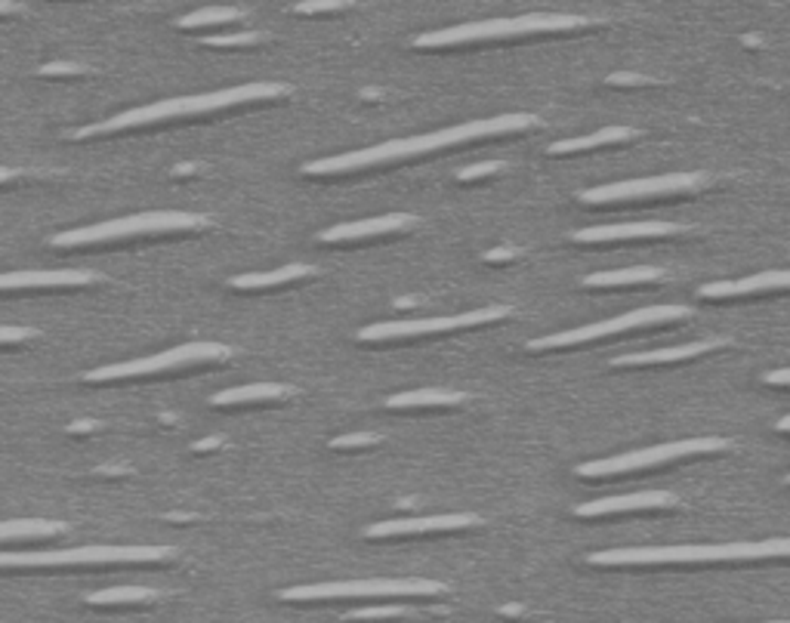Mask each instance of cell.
<instances>
[{
  "label": "cell",
  "mask_w": 790,
  "mask_h": 623,
  "mask_svg": "<svg viewBox=\"0 0 790 623\" xmlns=\"http://www.w3.org/2000/svg\"><path fill=\"white\" fill-rule=\"evenodd\" d=\"M501 614H504V617H523L525 609L523 605H504V609H501Z\"/></svg>",
  "instance_id": "74e56055"
},
{
  "label": "cell",
  "mask_w": 790,
  "mask_h": 623,
  "mask_svg": "<svg viewBox=\"0 0 790 623\" xmlns=\"http://www.w3.org/2000/svg\"><path fill=\"white\" fill-rule=\"evenodd\" d=\"M167 519H170V521H192L194 516H192V513H170Z\"/></svg>",
  "instance_id": "ee69618b"
},
{
  "label": "cell",
  "mask_w": 790,
  "mask_h": 623,
  "mask_svg": "<svg viewBox=\"0 0 790 623\" xmlns=\"http://www.w3.org/2000/svg\"><path fill=\"white\" fill-rule=\"evenodd\" d=\"M636 139V130L633 127H602L597 134L590 136H578V139H562V142H552L550 155L562 158V155H581V151L590 149H605V146H621V142H630Z\"/></svg>",
  "instance_id": "7402d4cb"
},
{
  "label": "cell",
  "mask_w": 790,
  "mask_h": 623,
  "mask_svg": "<svg viewBox=\"0 0 790 623\" xmlns=\"http://www.w3.org/2000/svg\"><path fill=\"white\" fill-rule=\"evenodd\" d=\"M683 225L673 223H630V225H599L575 232L578 244H609V241H649V237H673Z\"/></svg>",
  "instance_id": "ac0fdd59"
},
{
  "label": "cell",
  "mask_w": 790,
  "mask_h": 623,
  "mask_svg": "<svg viewBox=\"0 0 790 623\" xmlns=\"http://www.w3.org/2000/svg\"><path fill=\"white\" fill-rule=\"evenodd\" d=\"M762 559H790V537L762 540V543H719V547H633L593 552L587 562L612 564H716V562H762Z\"/></svg>",
  "instance_id": "3957f363"
},
{
  "label": "cell",
  "mask_w": 790,
  "mask_h": 623,
  "mask_svg": "<svg viewBox=\"0 0 790 623\" xmlns=\"http://www.w3.org/2000/svg\"><path fill=\"white\" fill-rule=\"evenodd\" d=\"M13 179H19V173H15V170H7V167H0V186H3V182H13Z\"/></svg>",
  "instance_id": "60d3db41"
},
{
  "label": "cell",
  "mask_w": 790,
  "mask_h": 623,
  "mask_svg": "<svg viewBox=\"0 0 790 623\" xmlns=\"http://www.w3.org/2000/svg\"><path fill=\"white\" fill-rule=\"evenodd\" d=\"M729 451L726 439H686V442H671V445H655L645 451H630L621 457H609V461L581 463L575 473L581 478H609V475H630L642 473V469H655L664 463H676L683 457H704V454H719Z\"/></svg>",
  "instance_id": "30bf717a"
},
{
  "label": "cell",
  "mask_w": 790,
  "mask_h": 623,
  "mask_svg": "<svg viewBox=\"0 0 790 623\" xmlns=\"http://www.w3.org/2000/svg\"><path fill=\"white\" fill-rule=\"evenodd\" d=\"M213 447H220V439H208V442H198V445H194V451H213Z\"/></svg>",
  "instance_id": "ab89813d"
},
{
  "label": "cell",
  "mask_w": 790,
  "mask_h": 623,
  "mask_svg": "<svg viewBox=\"0 0 790 623\" xmlns=\"http://www.w3.org/2000/svg\"><path fill=\"white\" fill-rule=\"evenodd\" d=\"M531 127H537V118L535 115H525V112L488 120H470V124H461V127H445V130H433V134L389 139V142L373 146V149L330 155V158H322V161L303 163L299 173L313 179L356 177V173H368V170H380V167H392V163L418 161V158L439 155V151L454 149V146H470V142H482V139L525 134Z\"/></svg>",
  "instance_id": "6da1fadb"
},
{
  "label": "cell",
  "mask_w": 790,
  "mask_h": 623,
  "mask_svg": "<svg viewBox=\"0 0 790 623\" xmlns=\"http://www.w3.org/2000/svg\"><path fill=\"white\" fill-rule=\"evenodd\" d=\"M778 432H790V416H781V420H778Z\"/></svg>",
  "instance_id": "f6af8a7d"
},
{
  "label": "cell",
  "mask_w": 790,
  "mask_h": 623,
  "mask_svg": "<svg viewBox=\"0 0 790 623\" xmlns=\"http://www.w3.org/2000/svg\"><path fill=\"white\" fill-rule=\"evenodd\" d=\"M788 485H790V475H788Z\"/></svg>",
  "instance_id": "7dc6e473"
},
{
  "label": "cell",
  "mask_w": 790,
  "mask_h": 623,
  "mask_svg": "<svg viewBox=\"0 0 790 623\" xmlns=\"http://www.w3.org/2000/svg\"><path fill=\"white\" fill-rule=\"evenodd\" d=\"M266 38L260 34V31H235V34H213V38H208L204 44L213 46V50H239V46H256L263 44Z\"/></svg>",
  "instance_id": "83f0119b"
},
{
  "label": "cell",
  "mask_w": 790,
  "mask_h": 623,
  "mask_svg": "<svg viewBox=\"0 0 790 623\" xmlns=\"http://www.w3.org/2000/svg\"><path fill=\"white\" fill-rule=\"evenodd\" d=\"M408 609L404 605H383V609H361V611H349L344 621H356V623H368V621H396V617H404Z\"/></svg>",
  "instance_id": "f1b7e54d"
},
{
  "label": "cell",
  "mask_w": 790,
  "mask_h": 623,
  "mask_svg": "<svg viewBox=\"0 0 790 623\" xmlns=\"http://www.w3.org/2000/svg\"><path fill=\"white\" fill-rule=\"evenodd\" d=\"M244 10H235V7H204V10H194L189 15H179L177 29L182 31H204V29H223V25H232V22H241L244 19Z\"/></svg>",
  "instance_id": "484cf974"
},
{
  "label": "cell",
  "mask_w": 790,
  "mask_h": 623,
  "mask_svg": "<svg viewBox=\"0 0 790 623\" xmlns=\"http://www.w3.org/2000/svg\"><path fill=\"white\" fill-rule=\"evenodd\" d=\"M204 229H210V220L201 213L155 210V213H136V217H124V220H108V223L60 232V235L50 237V244L62 247V251H75V247L120 244V241H134V237L182 235V232H204Z\"/></svg>",
  "instance_id": "5b68a950"
},
{
  "label": "cell",
  "mask_w": 790,
  "mask_h": 623,
  "mask_svg": "<svg viewBox=\"0 0 790 623\" xmlns=\"http://www.w3.org/2000/svg\"><path fill=\"white\" fill-rule=\"evenodd\" d=\"M772 623H790V621H772Z\"/></svg>",
  "instance_id": "bcb514c9"
},
{
  "label": "cell",
  "mask_w": 790,
  "mask_h": 623,
  "mask_svg": "<svg viewBox=\"0 0 790 623\" xmlns=\"http://www.w3.org/2000/svg\"><path fill=\"white\" fill-rule=\"evenodd\" d=\"M664 278V272L655 266H633V268H614V272H597L587 275L583 287H630V284H649Z\"/></svg>",
  "instance_id": "cb8c5ba5"
},
{
  "label": "cell",
  "mask_w": 790,
  "mask_h": 623,
  "mask_svg": "<svg viewBox=\"0 0 790 623\" xmlns=\"http://www.w3.org/2000/svg\"><path fill=\"white\" fill-rule=\"evenodd\" d=\"M590 22L583 15L566 13H528L516 19H488V22H470V25H454V29L426 31L420 34L414 46L418 50H451V46H476L497 44V41H519V38H535V34H562V31L587 29Z\"/></svg>",
  "instance_id": "277c9868"
},
{
  "label": "cell",
  "mask_w": 790,
  "mask_h": 623,
  "mask_svg": "<svg viewBox=\"0 0 790 623\" xmlns=\"http://www.w3.org/2000/svg\"><path fill=\"white\" fill-rule=\"evenodd\" d=\"M776 291H790V268L788 272H760L750 278L738 282H714L704 284V299H735V297H757V294H776Z\"/></svg>",
  "instance_id": "e0dca14e"
},
{
  "label": "cell",
  "mask_w": 790,
  "mask_h": 623,
  "mask_svg": "<svg viewBox=\"0 0 790 623\" xmlns=\"http://www.w3.org/2000/svg\"><path fill=\"white\" fill-rule=\"evenodd\" d=\"M89 430H96V423H84V420H77V423H72V432H89Z\"/></svg>",
  "instance_id": "7bdbcfd3"
},
{
  "label": "cell",
  "mask_w": 790,
  "mask_h": 623,
  "mask_svg": "<svg viewBox=\"0 0 790 623\" xmlns=\"http://www.w3.org/2000/svg\"><path fill=\"white\" fill-rule=\"evenodd\" d=\"M232 349L223 342H186L177 349H167L158 356L136 358V361H120L108 368L84 373L87 383H112V380H136V377H155V373L179 371V368H192V365H213V361H229Z\"/></svg>",
  "instance_id": "ba28073f"
},
{
  "label": "cell",
  "mask_w": 790,
  "mask_h": 623,
  "mask_svg": "<svg viewBox=\"0 0 790 623\" xmlns=\"http://www.w3.org/2000/svg\"><path fill=\"white\" fill-rule=\"evenodd\" d=\"M198 167L194 163H179L177 170H173V177H189V173H194Z\"/></svg>",
  "instance_id": "f35d334b"
},
{
  "label": "cell",
  "mask_w": 790,
  "mask_h": 623,
  "mask_svg": "<svg viewBox=\"0 0 790 623\" xmlns=\"http://www.w3.org/2000/svg\"><path fill=\"white\" fill-rule=\"evenodd\" d=\"M680 506L676 494L667 490H642V494H626V497H609V500H593L575 509L578 519H602V516H621V513H649V509H673Z\"/></svg>",
  "instance_id": "9a60e30c"
},
{
  "label": "cell",
  "mask_w": 790,
  "mask_h": 623,
  "mask_svg": "<svg viewBox=\"0 0 790 623\" xmlns=\"http://www.w3.org/2000/svg\"><path fill=\"white\" fill-rule=\"evenodd\" d=\"M513 260H516L513 247H497V251L485 253V263H513Z\"/></svg>",
  "instance_id": "d590c367"
},
{
  "label": "cell",
  "mask_w": 790,
  "mask_h": 623,
  "mask_svg": "<svg viewBox=\"0 0 790 623\" xmlns=\"http://www.w3.org/2000/svg\"><path fill=\"white\" fill-rule=\"evenodd\" d=\"M29 340H34V330H31V327L0 325V346H7V342H29Z\"/></svg>",
  "instance_id": "836d02e7"
},
{
  "label": "cell",
  "mask_w": 790,
  "mask_h": 623,
  "mask_svg": "<svg viewBox=\"0 0 790 623\" xmlns=\"http://www.w3.org/2000/svg\"><path fill=\"white\" fill-rule=\"evenodd\" d=\"M177 549L170 547H77L50 552H0L3 568H75V564H130L170 562Z\"/></svg>",
  "instance_id": "52a82bcc"
},
{
  "label": "cell",
  "mask_w": 790,
  "mask_h": 623,
  "mask_svg": "<svg viewBox=\"0 0 790 623\" xmlns=\"http://www.w3.org/2000/svg\"><path fill=\"white\" fill-rule=\"evenodd\" d=\"M352 3H337V0H313V3H299V15H315V13H334V10H346Z\"/></svg>",
  "instance_id": "d6a6232c"
},
{
  "label": "cell",
  "mask_w": 790,
  "mask_h": 623,
  "mask_svg": "<svg viewBox=\"0 0 790 623\" xmlns=\"http://www.w3.org/2000/svg\"><path fill=\"white\" fill-rule=\"evenodd\" d=\"M766 383H769V387H790V368L766 373Z\"/></svg>",
  "instance_id": "8d00e7d4"
},
{
  "label": "cell",
  "mask_w": 790,
  "mask_h": 623,
  "mask_svg": "<svg viewBox=\"0 0 790 623\" xmlns=\"http://www.w3.org/2000/svg\"><path fill=\"white\" fill-rule=\"evenodd\" d=\"M466 395L463 392H447V389H414V392H399L387 401V408L392 411H404V408H454L463 404Z\"/></svg>",
  "instance_id": "603a6c76"
},
{
  "label": "cell",
  "mask_w": 790,
  "mask_h": 623,
  "mask_svg": "<svg viewBox=\"0 0 790 623\" xmlns=\"http://www.w3.org/2000/svg\"><path fill=\"white\" fill-rule=\"evenodd\" d=\"M726 346H729V340H726V337H716V340L688 342V346H676V349H657V352L621 356V358H614L612 368H655V365H676V361H688V358L707 356V352L726 349Z\"/></svg>",
  "instance_id": "d6986e66"
},
{
  "label": "cell",
  "mask_w": 790,
  "mask_h": 623,
  "mask_svg": "<svg viewBox=\"0 0 790 623\" xmlns=\"http://www.w3.org/2000/svg\"><path fill=\"white\" fill-rule=\"evenodd\" d=\"M418 217L414 213H387V217H373V220H361V223H344L325 229L318 241L322 244H361V241H371V237H389L402 235L418 229Z\"/></svg>",
  "instance_id": "4fadbf2b"
},
{
  "label": "cell",
  "mask_w": 790,
  "mask_h": 623,
  "mask_svg": "<svg viewBox=\"0 0 790 623\" xmlns=\"http://www.w3.org/2000/svg\"><path fill=\"white\" fill-rule=\"evenodd\" d=\"M294 89L291 84H275V81H254V84H241L232 89H217V93H201V96H179V99H165V103L139 105L130 108L124 115L89 124L72 134L75 142L84 139H99V136L115 134H134V130H151V127H167V124H179V120H194L217 115V112H229V108H244V105L275 103L291 96Z\"/></svg>",
  "instance_id": "7a4b0ae2"
},
{
  "label": "cell",
  "mask_w": 790,
  "mask_h": 623,
  "mask_svg": "<svg viewBox=\"0 0 790 623\" xmlns=\"http://www.w3.org/2000/svg\"><path fill=\"white\" fill-rule=\"evenodd\" d=\"M87 72V65H77V62H50L38 72V77H44V81H50V77H81Z\"/></svg>",
  "instance_id": "1f68e13d"
},
{
  "label": "cell",
  "mask_w": 790,
  "mask_h": 623,
  "mask_svg": "<svg viewBox=\"0 0 790 623\" xmlns=\"http://www.w3.org/2000/svg\"><path fill=\"white\" fill-rule=\"evenodd\" d=\"M99 282L96 272H7L0 275V291H65Z\"/></svg>",
  "instance_id": "2e32d148"
},
{
  "label": "cell",
  "mask_w": 790,
  "mask_h": 623,
  "mask_svg": "<svg viewBox=\"0 0 790 623\" xmlns=\"http://www.w3.org/2000/svg\"><path fill=\"white\" fill-rule=\"evenodd\" d=\"M707 173H667V177L626 179V182H609L581 192L583 204H630V201H652V198H671V194H688L707 189Z\"/></svg>",
  "instance_id": "7c38bea8"
},
{
  "label": "cell",
  "mask_w": 790,
  "mask_h": 623,
  "mask_svg": "<svg viewBox=\"0 0 790 623\" xmlns=\"http://www.w3.org/2000/svg\"><path fill=\"white\" fill-rule=\"evenodd\" d=\"M155 599H161V595L149 587H112L103 593L87 595L89 605H151Z\"/></svg>",
  "instance_id": "4316f807"
},
{
  "label": "cell",
  "mask_w": 790,
  "mask_h": 623,
  "mask_svg": "<svg viewBox=\"0 0 790 623\" xmlns=\"http://www.w3.org/2000/svg\"><path fill=\"white\" fill-rule=\"evenodd\" d=\"M509 306H485V309L463 312V315H447V318H420V321H387V325H371L358 330L361 342H389V340H418L430 334H451V330H466V327L494 325L509 318Z\"/></svg>",
  "instance_id": "8fae6325"
},
{
  "label": "cell",
  "mask_w": 790,
  "mask_h": 623,
  "mask_svg": "<svg viewBox=\"0 0 790 623\" xmlns=\"http://www.w3.org/2000/svg\"><path fill=\"white\" fill-rule=\"evenodd\" d=\"M19 10V3H10V0H0V15H10Z\"/></svg>",
  "instance_id": "b9f144b4"
},
{
  "label": "cell",
  "mask_w": 790,
  "mask_h": 623,
  "mask_svg": "<svg viewBox=\"0 0 790 623\" xmlns=\"http://www.w3.org/2000/svg\"><path fill=\"white\" fill-rule=\"evenodd\" d=\"M383 439L377 432H352V435H344V439H334L330 442V451H365V447L380 445Z\"/></svg>",
  "instance_id": "f546056e"
},
{
  "label": "cell",
  "mask_w": 790,
  "mask_h": 623,
  "mask_svg": "<svg viewBox=\"0 0 790 623\" xmlns=\"http://www.w3.org/2000/svg\"><path fill=\"white\" fill-rule=\"evenodd\" d=\"M688 306H649V309L626 312L621 318H609V321H599V325L575 327L566 334H550V337H540V340L528 342V352H559V349H575L583 342L605 340L614 334H626V330H640V327H657V325H673V321H683L688 318Z\"/></svg>",
  "instance_id": "9c48e42d"
},
{
  "label": "cell",
  "mask_w": 790,
  "mask_h": 623,
  "mask_svg": "<svg viewBox=\"0 0 790 623\" xmlns=\"http://www.w3.org/2000/svg\"><path fill=\"white\" fill-rule=\"evenodd\" d=\"M62 531H65V525L50 519L0 521V543H10V540H44V537H56Z\"/></svg>",
  "instance_id": "d4e9b609"
},
{
  "label": "cell",
  "mask_w": 790,
  "mask_h": 623,
  "mask_svg": "<svg viewBox=\"0 0 790 623\" xmlns=\"http://www.w3.org/2000/svg\"><path fill=\"white\" fill-rule=\"evenodd\" d=\"M297 389L284 387V383H251V387L225 389L213 395L217 408H244V404H268V401H284L291 399Z\"/></svg>",
  "instance_id": "44dd1931"
},
{
  "label": "cell",
  "mask_w": 790,
  "mask_h": 623,
  "mask_svg": "<svg viewBox=\"0 0 790 623\" xmlns=\"http://www.w3.org/2000/svg\"><path fill=\"white\" fill-rule=\"evenodd\" d=\"M609 84L612 87H642V84H652L649 77L642 75H626V72H618V75H609Z\"/></svg>",
  "instance_id": "e575fe53"
},
{
  "label": "cell",
  "mask_w": 790,
  "mask_h": 623,
  "mask_svg": "<svg viewBox=\"0 0 790 623\" xmlns=\"http://www.w3.org/2000/svg\"><path fill=\"white\" fill-rule=\"evenodd\" d=\"M447 593L445 583L423 578H371L340 580V583H315V587H291L282 590V602H358V599H433Z\"/></svg>",
  "instance_id": "8992f818"
},
{
  "label": "cell",
  "mask_w": 790,
  "mask_h": 623,
  "mask_svg": "<svg viewBox=\"0 0 790 623\" xmlns=\"http://www.w3.org/2000/svg\"><path fill=\"white\" fill-rule=\"evenodd\" d=\"M482 525L473 513H457V516H426V519H399L371 525L365 537L368 540H387V537H418V535H442V531H463Z\"/></svg>",
  "instance_id": "5bb4252c"
},
{
  "label": "cell",
  "mask_w": 790,
  "mask_h": 623,
  "mask_svg": "<svg viewBox=\"0 0 790 623\" xmlns=\"http://www.w3.org/2000/svg\"><path fill=\"white\" fill-rule=\"evenodd\" d=\"M318 268L306 266V263H291V266L275 268V272H254V275H239L232 278L229 287L232 291H272V287H284V284H297L306 282V278H315Z\"/></svg>",
  "instance_id": "ffe728a7"
},
{
  "label": "cell",
  "mask_w": 790,
  "mask_h": 623,
  "mask_svg": "<svg viewBox=\"0 0 790 623\" xmlns=\"http://www.w3.org/2000/svg\"><path fill=\"white\" fill-rule=\"evenodd\" d=\"M504 170H507V163L504 161L473 163V167H466V170H461V173H457V182H478V179L497 177V173H504Z\"/></svg>",
  "instance_id": "4dcf8cb0"
}]
</instances>
